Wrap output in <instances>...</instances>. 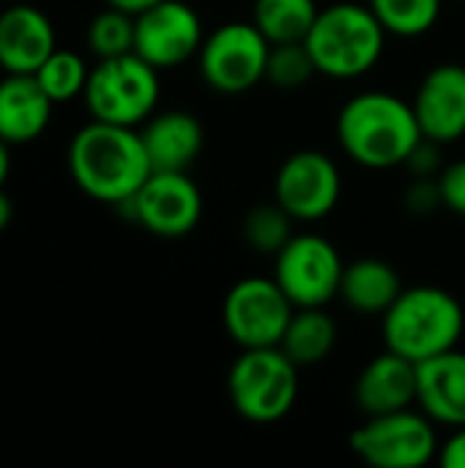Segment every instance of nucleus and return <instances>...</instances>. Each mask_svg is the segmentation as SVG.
<instances>
[{
    "instance_id": "f257e3e1",
    "label": "nucleus",
    "mask_w": 465,
    "mask_h": 468,
    "mask_svg": "<svg viewBox=\"0 0 465 468\" xmlns=\"http://www.w3.org/2000/svg\"><path fill=\"white\" fill-rule=\"evenodd\" d=\"M69 173L93 200L123 206L153 173L137 126L90 121L69 145Z\"/></svg>"
},
{
    "instance_id": "f03ea898",
    "label": "nucleus",
    "mask_w": 465,
    "mask_h": 468,
    "mask_svg": "<svg viewBox=\"0 0 465 468\" xmlns=\"http://www.w3.org/2000/svg\"><path fill=\"white\" fill-rule=\"evenodd\" d=\"M337 137L343 151L370 170L400 167L425 143L411 101L386 90L354 96L337 115Z\"/></svg>"
},
{
    "instance_id": "7ed1b4c3",
    "label": "nucleus",
    "mask_w": 465,
    "mask_h": 468,
    "mask_svg": "<svg viewBox=\"0 0 465 468\" xmlns=\"http://www.w3.org/2000/svg\"><path fill=\"white\" fill-rule=\"evenodd\" d=\"M381 321L386 348L422 365L458 348L465 329V310L449 291L439 285H417L403 288Z\"/></svg>"
},
{
    "instance_id": "20e7f679",
    "label": "nucleus",
    "mask_w": 465,
    "mask_h": 468,
    "mask_svg": "<svg viewBox=\"0 0 465 468\" xmlns=\"http://www.w3.org/2000/svg\"><path fill=\"white\" fill-rule=\"evenodd\" d=\"M386 30L370 5L334 3L321 8L304 44L318 74L332 80H354L367 74L384 55Z\"/></svg>"
},
{
    "instance_id": "39448f33",
    "label": "nucleus",
    "mask_w": 465,
    "mask_h": 468,
    "mask_svg": "<svg viewBox=\"0 0 465 468\" xmlns=\"http://www.w3.org/2000/svg\"><path fill=\"white\" fill-rule=\"evenodd\" d=\"M227 398L247 422H280L296 406L299 367L280 346L241 348V356L227 373Z\"/></svg>"
},
{
    "instance_id": "423d86ee",
    "label": "nucleus",
    "mask_w": 465,
    "mask_h": 468,
    "mask_svg": "<svg viewBox=\"0 0 465 468\" xmlns=\"http://www.w3.org/2000/svg\"><path fill=\"white\" fill-rule=\"evenodd\" d=\"M159 69L143 60L137 52L99 60L85 85V104L90 118L140 126L145 123L159 104Z\"/></svg>"
},
{
    "instance_id": "0eeeda50",
    "label": "nucleus",
    "mask_w": 465,
    "mask_h": 468,
    "mask_svg": "<svg viewBox=\"0 0 465 468\" xmlns=\"http://www.w3.org/2000/svg\"><path fill=\"white\" fill-rule=\"evenodd\" d=\"M351 450L375 468H419L439 455L436 422L425 411L403 409L367 417L351 433Z\"/></svg>"
},
{
    "instance_id": "6e6552de",
    "label": "nucleus",
    "mask_w": 465,
    "mask_h": 468,
    "mask_svg": "<svg viewBox=\"0 0 465 468\" xmlns=\"http://www.w3.org/2000/svg\"><path fill=\"white\" fill-rule=\"evenodd\" d=\"M269 52L271 44L255 22H225L203 38L200 74L219 93H244L266 80Z\"/></svg>"
},
{
    "instance_id": "1a4fd4ad",
    "label": "nucleus",
    "mask_w": 465,
    "mask_h": 468,
    "mask_svg": "<svg viewBox=\"0 0 465 468\" xmlns=\"http://www.w3.org/2000/svg\"><path fill=\"white\" fill-rule=\"evenodd\" d=\"M343 269L337 247L318 233H293L274 255V280L293 307H326L337 299Z\"/></svg>"
},
{
    "instance_id": "9d476101",
    "label": "nucleus",
    "mask_w": 465,
    "mask_h": 468,
    "mask_svg": "<svg viewBox=\"0 0 465 468\" xmlns=\"http://www.w3.org/2000/svg\"><path fill=\"white\" fill-rule=\"evenodd\" d=\"M296 307L274 277H244L222 302V324L238 348L280 346Z\"/></svg>"
},
{
    "instance_id": "9b49d317",
    "label": "nucleus",
    "mask_w": 465,
    "mask_h": 468,
    "mask_svg": "<svg viewBox=\"0 0 465 468\" xmlns=\"http://www.w3.org/2000/svg\"><path fill=\"white\" fill-rule=\"evenodd\" d=\"M123 206L140 228L162 239H181L192 233L203 217V195L192 176L170 170H153Z\"/></svg>"
},
{
    "instance_id": "f8f14e48",
    "label": "nucleus",
    "mask_w": 465,
    "mask_h": 468,
    "mask_svg": "<svg viewBox=\"0 0 465 468\" xmlns=\"http://www.w3.org/2000/svg\"><path fill=\"white\" fill-rule=\"evenodd\" d=\"M343 192L340 167L323 151L291 154L274 178V200L296 222H318L329 217Z\"/></svg>"
},
{
    "instance_id": "ddd939ff",
    "label": "nucleus",
    "mask_w": 465,
    "mask_h": 468,
    "mask_svg": "<svg viewBox=\"0 0 465 468\" xmlns=\"http://www.w3.org/2000/svg\"><path fill=\"white\" fill-rule=\"evenodd\" d=\"M203 22L184 0H162L134 16V52L153 69H173L203 47Z\"/></svg>"
},
{
    "instance_id": "4468645a",
    "label": "nucleus",
    "mask_w": 465,
    "mask_h": 468,
    "mask_svg": "<svg viewBox=\"0 0 465 468\" xmlns=\"http://www.w3.org/2000/svg\"><path fill=\"white\" fill-rule=\"evenodd\" d=\"M414 115L419 121L422 137L447 145L465 134V66L460 63H439L433 66L414 99Z\"/></svg>"
},
{
    "instance_id": "2eb2a0df",
    "label": "nucleus",
    "mask_w": 465,
    "mask_h": 468,
    "mask_svg": "<svg viewBox=\"0 0 465 468\" xmlns=\"http://www.w3.org/2000/svg\"><path fill=\"white\" fill-rule=\"evenodd\" d=\"M354 400L365 417L414 409L419 400V365L386 348L356 376Z\"/></svg>"
},
{
    "instance_id": "dca6fc26",
    "label": "nucleus",
    "mask_w": 465,
    "mask_h": 468,
    "mask_svg": "<svg viewBox=\"0 0 465 468\" xmlns=\"http://www.w3.org/2000/svg\"><path fill=\"white\" fill-rule=\"evenodd\" d=\"M55 49V27L41 8L19 3L0 11V69L5 74H36Z\"/></svg>"
},
{
    "instance_id": "f3484780",
    "label": "nucleus",
    "mask_w": 465,
    "mask_h": 468,
    "mask_svg": "<svg viewBox=\"0 0 465 468\" xmlns=\"http://www.w3.org/2000/svg\"><path fill=\"white\" fill-rule=\"evenodd\" d=\"M148 162L153 170L189 173L206 145V132L197 115L186 110L153 112L140 129Z\"/></svg>"
},
{
    "instance_id": "a211bd4d",
    "label": "nucleus",
    "mask_w": 465,
    "mask_h": 468,
    "mask_svg": "<svg viewBox=\"0 0 465 468\" xmlns=\"http://www.w3.org/2000/svg\"><path fill=\"white\" fill-rule=\"evenodd\" d=\"M55 101L36 74H5L0 80V140L25 145L44 134Z\"/></svg>"
},
{
    "instance_id": "6ab92c4d",
    "label": "nucleus",
    "mask_w": 465,
    "mask_h": 468,
    "mask_svg": "<svg viewBox=\"0 0 465 468\" xmlns=\"http://www.w3.org/2000/svg\"><path fill=\"white\" fill-rule=\"evenodd\" d=\"M417 406L436 422L449 428L465 425V354L452 348L419 365Z\"/></svg>"
},
{
    "instance_id": "aec40b11",
    "label": "nucleus",
    "mask_w": 465,
    "mask_h": 468,
    "mask_svg": "<svg viewBox=\"0 0 465 468\" xmlns=\"http://www.w3.org/2000/svg\"><path fill=\"white\" fill-rule=\"evenodd\" d=\"M403 293L397 269L381 258H359L345 263L340 280V299L362 315H384Z\"/></svg>"
},
{
    "instance_id": "412c9836",
    "label": "nucleus",
    "mask_w": 465,
    "mask_h": 468,
    "mask_svg": "<svg viewBox=\"0 0 465 468\" xmlns=\"http://www.w3.org/2000/svg\"><path fill=\"white\" fill-rule=\"evenodd\" d=\"M337 346V321L326 313V307H296L280 348L288 359L304 370L323 365Z\"/></svg>"
},
{
    "instance_id": "4be33fe9",
    "label": "nucleus",
    "mask_w": 465,
    "mask_h": 468,
    "mask_svg": "<svg viewBox=\"0 0 465 468\" xmlns=\"http://www.w3.org/2000/svg\"><path fill=\"white\" fill-rule=\"evenodd\" d=\"M318 11L315 0H255L252 22L269 44H293L307 38Z\"/></svg>"
},
{
    "instance_id": "5701e85b",
    "label": "nucleus",
    "mask_w": 465,
    "mask_h": 468,
    "mask_svg": "<svg viewBox=\"0 0 465 468\" xmlns=\"http://www.w3.org/2000/svg\"><path fill=\"white\" fill-rule=\"evenodd\" d=\"M384 30L400 38L425 36L441 16V0H370Z\"/></svg>"
},
{
    "instance_id": "b1692460",
    "label": "nucleus",
    "mask_w": 465,
    "mask_h": 468,
    "mask_svg": "<svg viewBox=\"0 0 465 468\" xmlns=\"http://www.w3.org/2000/svg\"><path fill=\"white\" fill-rule=\"evenodd\" d=\"M293 217L277 203H260V206H252L247 214H244V222H241V233H244V241L255 250V252H263V255H277L291 239H293Z\"/></svg>"
},
{
    "instance_id": "393cba45",
    "label": "nucleus",
    "mask_w": 465,
    "mask_h": 468,
    "mask_svg": "<svg viewBox=\"0 0 465 468\" xmlns=\"http://www.w3.org/2000/svg\"><path fill=\"white\" fill-rule=\"evenodd\" d=\"M88 74H90V69L85 66V60L77 52L60 49V47L36 69L38 85L47 90V96L55 104H66V101L82 96L85 85H88Z\"/></svg>"
},
{
    "instance_id": "a878e982",
    "label": "nucleus",
    "mask_w": 465,
    "mask_h": 468,
    "mask_svg": "<svg viewBox=\"0 0 465 468\" xmlns=\"http://www.w3.org/2000/svg\"><path fill=\"white\" fill-rule=\"evenodd\" d=\"M88 49L104 60L134 52V14L107 5L88 25Z\"/></svg>"
},
{
    "instance_id": "bb28decb",
    "label": "nucleus",
    "mask_w": 465,
    "mask_h": 468,
    "mask_svg": "<svg viewBox=\"0 0 465 468\" xmlns=\"http://www.w3.org/2000/svg\"><path fill=\"white\" fill-rule=\"evenodd\" d=\"M318 74L312 55L304 41L293 44H271L269 63H266V80L277 88H301Z\"/></svg>"
},
{
    "instance_id": "cd10ccee",
    "label": "nucleus",
    "mask_w": 465,
    "mask_h": 468,
    "mask_svg": "<svg viewBox=\"0 0 465 468\" xmlns=\"http://www.w3.org/2000/svg\"><path fill=\"white\" fill-rule=\"evenodd\" d=\"M439 200L458 217H465V159H458L452 165H447L439 178Z\"/></svg>"
},
{
    "instance_id": "c85d7f7f",
    "label": "nucleus",
    "mask_w": 465,
    "mask_h": 468,
    "mask_svg": "<svg viewBox=\"0 0 465 468\" xmlns=\"http://www.w3.org/2000/svg\"><path fill=\"white\" fill-rule=\"evenodd\" d=\"M439 461L447 468H465V425L455 428V433L441 444Z\"/></svg>"
},
{
    "instance_id": "c756f323",
    "label": "nucleus",
    "mask_w": 465,
    "mask_h": 468,
    "mask_svg": "<svg viewBox=\"0 0 465 468\" xmlns=\"http://www.w3.org/2000/svg\"><path fill=\"white\" fill-rule=\"evenodd\" d=\"M156 3H162V0H107V5H112V8H121V11H129V14H143L145 8H151V5H156Z\"/></svg>"
},
{
    "instance_id": "7c9ffc66",
    "label": "nucleus",
    "mask_w": 465,
    "mask_h": 468,
    "mask_svg": "<svg viewBox=\"0 0 465 468\" xmlns=\"http://www.w3.org/2000/svg\"><path fill=\"white\" fill-rule=\"evenodd\" d=\"M11 219H14V203H11V197L5 195V186L0 189V233L11 225Z\"/></svg>"
},
{
    "instance_id": "2f4dec72",
    "label": "nucleus",
    "mask_w": 465,
    "mask_h": 468,
    "mask_svg": "<svg viewBox=\"0 0 465 468\" xmlns=\"http://www.w3.org/2000/svg\"><path fill=\"white\" fill-rule=\"evenodd\" d=\"M11 145L5 143V140H0V189L5 186V181H8V173H11V151H8Z\"/></svg>"
}]
</instances>
